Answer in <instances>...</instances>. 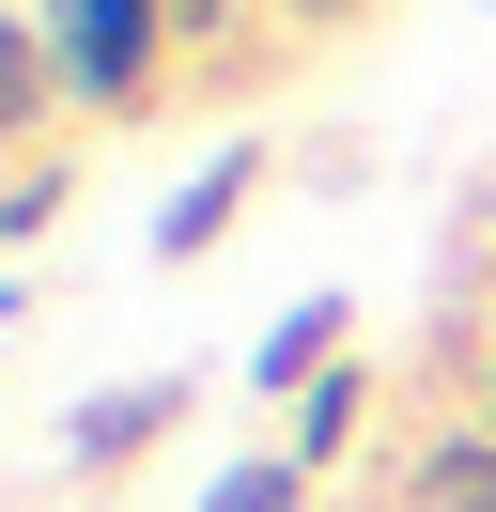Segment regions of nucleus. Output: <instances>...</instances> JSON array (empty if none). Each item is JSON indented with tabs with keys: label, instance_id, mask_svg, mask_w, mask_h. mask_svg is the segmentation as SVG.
Listing matches in <instances>:
<instances>
[{
	"label": "nucleus",
	"instance_id": "1a4fd4ad",
	"mask_svg": "<svg viewBox=\"0 0 496 512\" xmlns=\"http://www.w3.org/2000/svg\"><path fill=\"white\" fill-rule=\"evenodd\" d=\"M295 16H341V0H295Z\"/></svg>",
	"mask_w": 496,
	"mask_h": 512
},
{
	"label": "nucleus",
	"instance_id": "f257e3e1",
	"mask_svg": "<svg viewBox=\"0 0 496 512\" xmlns=\"http://www.w3.org/2000/svg\"><path fill=\"white\" fill-rule=\"evenodd\" d=\"M140 47H155V0H62V78L78 94H124Z\"/></svg>",
	"mask_w": 496,
	"mask_h": 512
},
{
	"label": "nucleus",
	"instance_id": "7ed1b4c3",
	"mask_svg": "<svg viewBox=\"0 0 496 512\" xmlns=\"http://www.w3.org/2000/svg\"><path fill=\"white\" fill-rule=\"evenodd\" d=\"M233 187H248V156H217V171H202V187H186V202H171V249H202V233H217V218H233Z\"/></svg>",
	"mask_w": 496,
	"mask_h": 512
},
{
	"label": "nucleus",
	"instance_id": "39448f33",
	"mask_svg": "<svg viewBox=\"0 0 496 512\" xmlns=\"http://www.w3.org/2000/svg\"><path fill=\"white\" fill-rule=\"evenodd\" d=\"M326 326H341V295H310V311H295V326L264 342V373H310V357H326Z\"/></svg>",
	"mask_w": 496,
	"mask_h": 512
},
{
	"label": "nucleus",
	"instance_id": "423d86ee",
	"mask_svg": "<svg viewBox=\"0 0 496 512\" xmlns=\"http://www.w3.org/2000/svg\"><path fill=\"white\" fill-rule=\"evenodd\" d=\"M217 512H295V481H233V497H217Z\"/></svg>",
	"mask_w": 496,
	"mask_h": 512
},
{
	"label": "nucleus",
	"instance_id": "20e7f679",
	"mask_svg": "<svg viewBox=\"0 0 496 512\" xmlns=\"http://www.w3.org/2000/svg\"><path fill=\"white\" fill-rule=\"evenodd\" d=\"M155 419H171V388H124V404H93V419H78V450H140Z\"/></svg>",
	"mask_w": 496,
	"mask_h": 512
},
{
	"label": "nucleus",
	"instance_id": "f03ea898",
	"mask_svg": "<svg viewBox=\"0 0 496 512\" xmlns=\"http://www.w3.org/2000/svg\"><path fill=\"white\" fill-rule=\"evenodd\" d=\"M31 109H47V47L0 16V125H31Z\"/></svg>",
	"mask_w": 496,
	"mask_h": 512
},
{
	"label": "nucleus",
	"instance_id": "6e6552de",
	"mask_svg": "<svg viewBox=\"0 0 496 512\" xmlns=\"http://www.w3.org/2000/svg\"><path fill=\"white\" fill-rule=\"evenodd\" d=\"M171 16H186V32H202V16H217V0H171Z\"/></svg>",
	"mask_w": 496,
	"mask_h": 512
},
{
	"label": "nucleus",
	"instance_id": "0eeeda50",
	"mask_svg": "<svg viewBox=\"0 0 496 512\" xmlns=\"http://www.w3.org/2000/svg\"><path fill=\"white\" fill-rule=\"evenodd\" d=\"M450 512H496V481H465V497H450Z\"/></svg>",
	"mask_w": 496,
	"mask_h": 512
}]
</instances>
